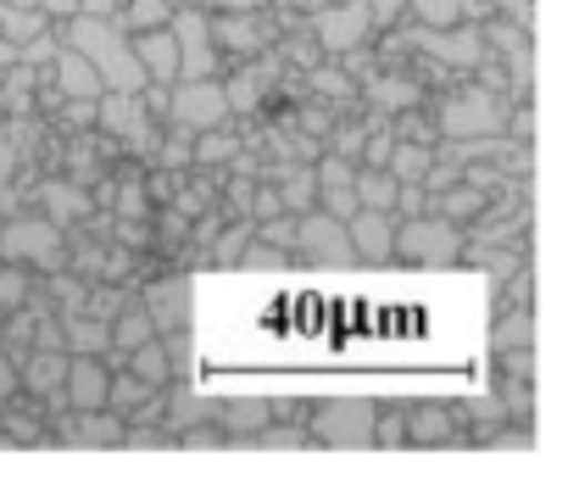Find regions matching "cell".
Returning <instances> with one entry per match:
<instances>
[{"label": "cell", "instance_id": "277c9868", "mask_svg": "<svg viewBox=\"0 0 568 485\" xmlns=\"http://www.w3.org/2000/svg\"><path fill=\"white\" fill-rule=\"evenodd\" d=\"M313 430H318L324 446H368L374 441V407L368 402H329L313 418Z\"/></svg>", "mask_w": 568, "mask_h": 485}, {"label": "cell", "instance_id": "4316f807", "mask_svg": "<svg viewBox=\"0 0 568 485\" xmlns=\"http://www.w3.org/2000/svg\"><path fill=\"white\" fill-rule=\"evenodd\" d=\"M413 441H418V446L446 441V413H418V418H413Z\"/></svg>", "mask_w": 568, "mask_h": 485}, {"label": "cell", "instance_id": "ba28073f", "mask_svg": "<svg viewBox=\"0 0 568 485\" xmlns=\"http://www.w3.org/2000/svg\"><path fill=\"white\" fill-rule=\"evenodd\" d=\"M346 240H352V252H357V257H368V263H390V252H396L390 212H379V206H357V212L346 218Z\"/></svg>", "mask_w": 568, "mask_h": 485}, {"label": "cell", "instance_id": "8fae6325", "mask_svg": "<svg viewBox=\"0 0 568 485\" xmlns=\"http://www.w3.org/2000/svg\"><path fill=\"white\" fill-rule=\"evenodd\" d=\"M134 46V57H140V68H145V79L151 84H179V46H173V29L162 23V29H140V40H129Z\"/></svg>", "mask_w": 568, "mask_h": 485}, {"label": "cell", "instance_id": "4fadbf2b", "mask_svg": "<svg viewBox=\"0 0 568 485\" xmlns=\"http://www.w3.org/2000/svg\"><path fill=\"white\" fill-rule=\"evenodd\" d=\"M368 7H363V0H357V7L352 12H324L318 18V40H324V51H346V46H357L363 34H368Z\"/></svg>", "mask_w": 568, "mask_h": 485}, {"label": "cell", "instance_id": "d6a6232c", "mask_svg": "<svg viewBox=\"0 0 568 485\" xmlns=\"http://www.w3.org/2000/svg\"><path fill=\"white\" fill-rule=\"evenodd\" d=\"M34 7H40L45 18H73V12H79V0H34Z\"/></svg>", "mask_w": 568, "mask_h": 485}, {"label": "cell", "instance_id": "f1b7e54d", "mask_svg": "<svg viewBox=\"0 0 568 485\" xmlns=\"http://www.w3.org/2000/svg\"><path fill=\"white\" fill-rule=\"evenodd\" d=\"M45 201H51V206H57L62 218H73V212H84V190L73 195L68 184H51V190H45Z\"/></svg>", "mask_w": 568, "mask_h": 485}, {"label": "cell", "instance_id": "8992f818", "mask_svg": "<svg viewBox=\"0 0 568 485\" xmlns=\"http://www.w3.org/2000/svg\"><path fill=\"white\" fill-rule=\"evenodd\" d=\"M173 46H179V79H212V23L201 12L173 18Z\"/></svg>", "mask_w": 568, "mask_h": 485}, {"label": "cell", "instance_id": "d4e9b609", "mask_svg": "<svg viewBox=\"0 0 568 485\" xmlns=\"http://www.w3.org/2000/svg\"><path fill=\"white\" fill-rule=\"evenodd\" d=\"M162 23H168V0H134L123 18V29H162Z\"/></svg>", "mask_w": 568, "mask_h": 485}, {"label": "cell", "instance_id": "9a60e30c", "mask_svg": "<svg viewBox=\"0 0 568 485\" xmlns=\"http://www.w3.org/2000/svg\"><path fill=\"white\" fill-rule=\"evenodd\" d=\"M318 179H324V212L346 223V218L357 212V184H352V173H346L341 162H324V173H318Z\"/></svg>", "mask_w": 568, "mask_h": 485}, {"label": "cell", "instance_id": "83f0119b", "mask_svg": "<svg viewBox=\"0 0 568 485\" xmlns=\"http://www.w3.org/2000/svg\"><path fill=\"white\" fill-rule=\"evenodd\" d=\"M424 162H429V151L407 145V151H396V173H390V179H418V173H424Z\"/></svg>", "mask_w": 568, "mask_h": 485}, {"label": "cell", "instance_id": "7402d4cb", "mask_svg": "<svg viewBox=\"0 0 568 485\" xmlns=\"http://www.w3.org/2000/svg\"><path fill=\"white\" fill-rule=\"evenodd\" d=\"M446 129H452V134H474V129H485V134H490V129H501V118H496V107H490V101H463V107H452V112H446Z\"/></svg>", "mask_w": 568, "mask_h": 485}, {"label": "cell", "instance_id": "603a6c76", "mask_svg": "<svg viewBox=\"0 0 568 485\" xmlns=\"http://www.w3.org/2000/svg\"><path fill=\"white\" fill-rule=\"evenodd\" d=\"M151 396H156V385H145L134 368H129L123 380H106V407H112V413H134V407L151 402Z\"/></svg>", "mask_w": 568, "mask_h": 485}, {"label": "cell", "instance_id": "484cf974", "mask_svg": "<svg viewBox=\"0 0 568 485\" xmlns=\"http://www.w3.org/2000/svg\"><path fill=\"white\" fill-rule=\"evenodd\" d=\"M229 424H240L245 435H256V430L267 424V407H262V402H234V407H229Z\"/></svg>", "mask_w": 568, "mask_h": 485}, {"label": "cell", "instance_id": "ffe728a7", "mask_svg": "<svg viewBox=\"0 0 568 485\" xmlns=\"http://www.w3.org/2000/svg\"><path fill=\"white\" fill-rule=\"evenodd\" d=\"M357 184V206H379V212H390V201L402 195V179H390L385 168H368L363 179H352Z\"/></svg>", "mask_w": 568, "mask_h": 485}, {"label": "cell", "instance_id": "5b68a950", "mask_svg": "<svg viewBox=\"0 0 568 485\" xmlns=\"http://www.w3.org/2000/svg\"><path fill=\"white\" fill-rule=\"evenodd\" d=\"M296 246H302L313 263H352V257H357L352 240H346V223L329 218V212H313V218L296 223Z\"/></svg>", "mask_w": 568, "mask_h": 485}, {"label": "cell", "instance_id": "44dd1931", "mask_svg": "<svg viewBox=\"0 0 568 485\" xmlns=\"http://www.w3.org/2000/svg\"><path fill=\"white\" fill-rule=\"evenodd\" d=\"M106 330H112V352H118V357H129L140 341H151V335H156V324H151V313H145V307H140V313H123V319H112Z\"/></svg>", "mask_w": 568, "mask_h": 485}, {"label": "cell", "instance_id": "3957f363", "mask_svg": "<svg viewBox=\"0 0 568 485\" xmlns=\"http://www.w3.org/2000/svg\"><path fill=\"white\" fill-rule=\"evenodd\" d=\"M168 107H173V118H179L184 129H217V123H229V112H234V101H229V90H223L217 79H184Z\"/></svg>", "mask_w": 568, "mask_h": 485}, {"label": "cell", "instance_id": "2e32d148", "mask_svg": "<svg viewBox=\"0 0 568 485\" xmlns=\"http://www.w3.org/2000/svg\"><path fill=\"white\" fill-rule=\"evenodd\" d=\"M145 313H151V324L156 330H179L184 319H190V296H184V285L173 280V285H151V296H145Z\"/></svg>", "mask_w": 568, "mask_h": 485}, {"label": "cell", "instance_id": "4dcf8cb0", "mask_svg": "<svg viewBox=\"0 0 568 485\" xmlns=\"http://www.w3.org/2000/svg\"><path fill=\"white\" fill-rule=\"evenodd\" d=\"M18 396V368H12V357L0 352V402H12Z\"/></svg>", "mask_w": 568, "mask_h": 485}, {"label": "cell", "instance_id": "6da1fadb", "mask_svg": "<svg viewBox=\"0 0 568 485\" xmlns=\"http://www.w3.org/2000/svg\"><path fill=\"white\" fill-rule=\"evenodd\" d=\"M68 51H79L90 68H95V79H101V90H118V95H140L151 79H145V68H140V57H134V46L123 40V29L112 23V18H90V12H73L68 18Z\"/></svg>", "mask_w": 568, "mask_h": 485}, {"label": "cell", "instance_id": "836d02e7", "mask_svg": "<svg viewBox=\"0 0 568 485\" xmlns=\"http://www.w3.org/2000/svg\"><path fill=\"white\" fill-rule=\"evenodd\" d=\"M12 173H18V151H12L7 140H0V184H7Z\"/></svg>", "mask_w": 568, "mask_h": 485}, {"label": "cell", "instance_id": "1f68e13d", "mask_svg": "<svg viewBox=\"0 0 568 485\" xmlns=\"http://www.w3.org/2000/svg\"><path fill=\"white\" fill-rule=\"evenodd\" d=\"M313 195V179H291V184H284V206H302Z\"/></svg>", "mask_w": 568, "mask_h": 485}, {"label": "cell", "instance_id": "30bf717a", "mask_svg": "<svg viewBox=\"0 0 568 485\" xmlns=\"http://www.w3.org/2000/svg\"><path fill=\"white\" fill-rule=\"evenodd\" d=\"M95 118H101V129L118 134V140H145V134H151V123H145V90H140V95L101 90V95H95Z\"/></svg>", "mask_w": 568, "mask_h": 485}, {"label": "cell", "instance_id": "5bb4252c", "mask_svg": "<svg viewBox=\"0 0 568 485\" xmlns=\"http://www.w3.org/2000/svg\"><path fill=\"white\" fill-rule=\"evenodd\" d=\"M57 84H62L68 101H95V95H101V79H95V68H90L79 51H62V57H57Z\"/></svg>", "mask_w": 568, "mask_h": 485}, {"label": "cell", "instance_id": "cb8c5ba5", "mask_svg": "<svg viewBox=\"0 0 568 485\" xmlns=\"http://www.w3.org/2000/svg\"><path fill=\"white\" fill-rule=\"evenodd\" d=\"M129 363H134V374H140L145 385H162V380H168V341H156V335L140 341V346L129 352Z\"/></svg>", "mask_w": 568, "mask_h": 485}, {"label": "cell", "instance_id": "ac0fdd59", "mask_svg": "<svg viewBox=\"0 0 568 485\" xmlns=\"http://www.w3.org/2000/svg\"><path fill=\"white\" fill-rule=\"evenodd\" d=\"M45 12H29V7H7L0 0V40H12V46H34L40 34H45Z\"/></svg>", "mask_w": 568, "mask_h": 485}, {"label": "cell", "instance_id": "9c48e42d", "mask_svg": "<svg viewBox=\"0 0 568 485\" xmlns=\"http://www.w3.org/2000/svg\"><path fill=\"white\" fill-rule=\"evenodd\" d=\"M457 246H463L457 229L452 223H429V218H418V223H407L396 234V252H407L413 263H452Z\"/></svg>", "mask_w": 568, "mask_h": 485}, {"label": "cell", "instance_id": "52a82bcc", "mask_svg": "<svg viewBox=\"0 0 568 485\" xmlns=\"http://www.w3.org/2000/svg\"><path fill=\"white\" fill-rule=\"evenodd\" d=\"M106 363L101 357H84V352H68V368H62V396L73 413H90V407H106Z\"/></svg>", "mask_w": 568, "mask_h": 485}, {"label": "cell", "instance_id": "7a4b0ae2", "mask_svg": "<svg viewBox=\"0 0 568 485\" xmlns=\"http://www.w3.org/2000/svg\"><path fill=\"white\" fill-rule=\"evenodd\" d=\"M0 257L18 263V269L62 274V229L51 218H12L0 229Z\"/></svg>", "mask_w": 568, "mask_h": 485}, {"label": "cell", "instance_id": "7c38bea8", "mask_svg": "<svg viewBox=\"0 0 568 485\" xmlns=\"http://www.w3.org/2000/svg\"><path fill=\"white\" fill-rule=\"evenodd\" d=\"M62 441H73V446H123L129 441V424L112 407H90V413H73L62 424Z\"/></svg>", "mask_w": 568, "mask_h": 485}, {"label": "cell", "instance_id": "e0dca14e", "mask_svg": "<svg viewBox=\"0 0 568 485\" xmlns=\"http://www.w3.org/2000/svg\"><path fill=\"white\" fill-rule=\"evenodd\" d=\"M62 335H68V341H62L68 352H84V357L112 352V330H106V319H68Z\"/></svg>", "mask_w": 568, "mask_h": 485}, {"label": "cell", "instance_id": "f546056e", "mask_svg": "<svg viewBox=\"0 0 568 485\" xmlns=\"http://www.w3.org/2000/svg\"><path fill=\"white\" fill-rule=\"evenodd\" d=\"M418 12H424L435 29H446V23H457V0H418Z\"/></svg>", "mask_w": 568, "mask_h": 485}, {"label": "cell", "instance_id": "d6986e66", "mask_svg": "<svg viewBox=\"0 0 568 485\" xmlns=\"http://www.w3.org/2000/svg\"><path fill=\"white\" fill-rule=\"evenodd\" d=\"M62 368H68V352H62V346H40V357L18 374V385H29V391H57V385H62Z\"/></svg>", "mask_w": 568, "mask_h": 485}]
</instances>
